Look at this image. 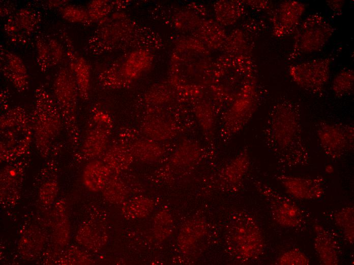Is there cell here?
Wrapping results in <instances>:
<instances>
[{
  "label": "cell",
  "mask_w": 354,
  "mask_h": 265,
  "mask_svg": "<svg viewBox=\"0 0 354 265\" xmlns=\"http://www.w3.org/2000/svg\"><path fill=\"white\" fill-rule=\"evenodd\" d=\"M334 32L333 27L321 15L312 14L300 22L296 31L290 59L317 52L327 43Z\"/></svg>",
  "instance_id": "obj_6"
},
{
  "label": "cell",
  "mask_w": 354,
  "mask_h": 265,
  "mask_svg": "<svg viewBox=\"0 0 354 265\" xmlns=\"http://www.w3.org/2000/svg\"><path fill=\"white\" fill-rule=\"evenodd\" d=\"M314 231L315 250L323 264L337 265L339 263V246L337 242L327 230L320 225H315Z\"/></svg>",
  "instance_id": "obj_17"
},
{
  "label": "cell",
  "mask_w": 354,
  "mask_h": 265,
  "mask_svg": "<svg viewBox=\"0 0 354 265\" xmlns=\"http://www.w3.org/2000/svg\"><path fill=\"white\" fill-rule=\"evenodd\" d=\"M133 158L130 148L121 144H114L105 150L103 162L112 172L117 173L127 169Z\"/></svg>",
  "instance_id": "obj_21"
},
{
  "label": "cell",
  "mask_w": 354,
  "mask_h": 265,
  "mask_svg": "<svg viewBox=\"0 0 354 265\" xmlns=\"http://www.w3.org/2000/svg\"><path fill=\"white\" fill-rule=\"evenodd\" d=\"M332 58L327 57L292 65L289 73L299 87L314 94L321 92L330 77Z\"/></svg>",
  "instance_id": "obj_8"
},
{
  "label": "cell",
  "mask_w": 354,
  "mask_h": 265,
  "mask_svg": "<svg viewBox=\"0 0 354 265\" xmlns=\"http://www.w3.org/2000/svg\"><path fill=\"white\" fill-rule=\"evenodd\" d=\"M54 98L72 145H77L79 131L77 121V85L69 67L61 68L56 74L53 84Z\"/></svg>",
  "instance_id": "obj_5"
},
{
  "label": "cell",
  "mask_w": 354,
  "mask_h": 265,
  "mask_svg": "<svg viewBox=\"0 0 354 265\" xmlns=\"http://www.w3.org/2000/svg\"><path fill=\"white\" fill-rule=\"evenodd\" d=\"M228 246L238 259L248 261L259 257L264 243L261 231L249 215L240 212L232 218L228 231Z\"/></svg>",
  "instance_id": "obj_4"
},
{
  "label": "cell",
  "mask_w": 354,
  "mask_h": 265,
  "mask_svg": "<svg viewBox=\"0 0 354 265\" xmlns=\"http://www.w3.org/2000/svg\"><path fill=\"white\" fill-rule=\"evenodd\" d=\"M59 11L64 19L71 22H84L90 18L85 10L75 5H66Z\"/></svg>",
  "instance_id": "obj_32"
},
{
  "label": "cell",
  "mask_w": 354,
  "mask_h": 265,
  "mask_svg": "<svg viewBox=\"0 0 354 265\" xmlns=\"http://www.w3.org/2000/svg\"><path fill=\"white\" fill-rule=\"evenodd\" d=\"M334 168H333L332 166H330V165L327 166V167L326 168V171L327 173H332L333 171Z\"/></svg>",
  "instance_id": "obj_36"
},
{
  "label": "cell",
  "mask_w": 354,
  "mask_h": 265,
  "mask_svg": "<svg viewBox=\"0 0 354 265\" xmlns=\"http://www.w3.org/2000/svg\"><path fill=\"white\" fill-rule=\"evenodd\" d=\"M42 246V237L39 234H25L19 243L23 255L31 257L37 255Z\"/></svg>",
  "instance_id": "obj_30"
},
{
  "label": "cell",
  "mask_w": 354,
  "mask_h": 265,
  "mask_svg": "<svg viewBox=\"0 0 354 265\" xmlns=\"http://www.w3.org/2000/svg\"><path fill=\"white\" fill-rule=\"evenodd\" d=\"M103 192L105 199L112 203L122 202L127 195V191L124 183L112 176L103 190Z\"/></svg>",
  "instance_id": "obj_28"
},
{
  "label": "cell",
  "mask_w": 354,
  "mask_h": 265,
  "mask_svg": "<svg viewBox=\"0 0 354 265\" xmlns=\"http://www.w3.org/2000/svg\"><path fill=\"white\" fill-rule=\"evenodd\" d=\"M173 220L167 209L157 213L153 220V232L156 239L163 241L168 238L173 231Z\"/></svg>",
  "instance_id": "obj_24"
},
{
  "label": "cell",
  "mask_w": 354,
  "mask_h": 265,
  "mask_svg": "<svg viewBox=\"0 0 354 265\" xmlns=\"http://www.w3.org/2000/svg\"><path fill=\"white\" fill-rule=\"evenodd\" d=\"M151 140H140L134 142L130 150L133 156L144 162H153L162 154V148Z\"/></svg>",
  "instance_id": "obj_23"
},
{
  "label": "cell",
  "mask_w": 354,
  "mask_h": 265,
  "mask_svg": "<svg viewBox=\"0 0 354 265\" xmlns=\"http://www.w3.org/2000/svg\"><path fill=\"white\" fill-rule=\"evenodd\" d=\"M301 116L298 106L288 100L276 104L270 115L266 130L268 141L282 168L305 166L309 161Z\"/></svg>",
  "instance_id": "obj_1"
},
{
  "label": "cell",
  "mask_w": 354,
  "mask_h": 265,
  "mask_svg": "<svg viewBox=\"0 0 354 265\" xmlns=\"http://www.w3.org/2000/svg\"><path fill=\"white\" fill-rule=\"evenodd\" d=\"M30 117L36 148L42 157H46L64 124L54 98L42 85L35 91L34 104Z\"/></svg>",
  "instance_id": "obj_2"
},
{
  "label": "cell",
  "mask_w": 354,
  "mask_h": 265,
  "mask_svg": "<svg viewBox=\"0 0 354 265\" xmlns=\"http://www.w3.org/2000/svg\"><path fill=\"white\" fill-rule=\"evenodd\" d=\"M66 46V55L68 59V67L75 78L79 95L82 99H86L90 88V69L83 58L74 50L72 43L66 33L63 34Z\"/></svg>",
  "instance_id": "obj_15"
},
{
  "label": "cell",
  "mask_w": 354,
  "mask_h": 265,
  "mask_svg": "<svg viewBox=\"0 0 354 265\" xmlns=\"http://www.w3.org/2000/svg\"><path fill=\"white\" fill-rule=\"evenodd\" d=\"M328 2L329 7H331V9H332L333 11H336L339 12L341 11L344 3L343 1H330Z\"/></svg>",
  "instance_id": "obj_35"
},
{
  "label": "cell",
  "mask_w": 354,
  "mask_h": 265,
  "mask_svg": "<svg viewBox=\"0 0 354 265\" xmlns=\"http://www.w3.org/2000/svg\"><path fill=\"white\" fill-rule=\"evenodd\" d=\"M143 130L151 140H161L169 137L172 129L169 124L158 119H153L145 122Z\"/></svg>",
  "instance_id": "obj_29"
},
{
  "label": "cell",
  "mask_w": 354,
  "mask_h": 265,
  "mask_svg": "<svg viewBox=\"0 0 354 265\" xmlns=\"http://www.w3.org/2000/svg\"><path fill=\"white\" fill-rule=\"evenodd\" d=\"M57 192V183L55 179H48L43 183L39 190L40 199L49 204L54 200Z\"/></svg>",
  "instance_id": "obj_33"
},
{
  "label": "cell",
  "mask_w": 354,
  "mask_h": 265,
  "mask_svg": "<svg viewBox=\"0 0 354 265\" xmlns=\"http://www.w3.org/2000/svg\"><path fill=\"white\" fill-rule=\"evenodd\" d=\"M336 224L341 229L345 239L350 244L354 240V209L349 206L342 208L334 216Z\"/></svg>",
  "instance_id": "obj_26"
},
{
  "label": "cell",
  "mask_w": 354,
  "mask_h": 265,
  "mask_svg": "<svg viewBox=\"0 0 354 265\" xmlns=\"http://www.w3.org/2000/svg\"><path fill=\"white\" fill-rule=\"evenodd\" d=\"M81 245L94 252L99 251L106 244L108 234L102 224L93 221L84 223L80 227L76 236Z\"/></svg>",
  "instance_id": "obj_18"
},
{
  "label": "cell",
  "mask_w": 354,
  "mask_h": 265,
  "mask_svg": "<svg viewBox=\"0 0 354 265\" xmlns=\"http://www.w3.org/2000/svg\"><path fill=\"white\" fill-rule=\"evenodd\" d=\"M275 263L280 265H308L310 261L305 254L299 249L294 248L280 255Z\"/></svg>",
  "instance_id": "obj_31"
},
{
  "label": "cell",
  "mask_w": 354,
  "mask_h": 265,
  "mask_svg": "<svg viewBox=\"0 0 354 265\" xmlns=\"http://www.w3.org/2000/svg\"><path fill=\"white\" fill-rule=\"evenodd\" d=\"M351 124L322 121L317 136L323 151L332 159L342 157L353 149L354 129Z\"/></svg>",
  "instance_id": "obj_7"
},
{
  "label": "cell",
  "mask_w": 354,
  "mask_h": 265,
  "mask_svg": "<svg viewBox=\"0 0 354 265\" xmlns=\"http://www.w3.org/2000/svg\"><path fill=\"white\" fill-rule=\"evenodd\" d=\"M354 76L352 69H344L339 72L332 82V90L339 97L347 96L353 92Z\"/></svg>",
  "instance_id": "obj_27"
},
{
  "label": "cell",
  "mask_w": 354,
  "mask_h": 265,
  "mask_svg": "<svg viewBox=\"0 0 354 265\" xmlns=\"http://www.w3.org/2000/svg\"><path fill=\"white\" fill-rule=\"evenodd\" d=\"M205 222L201 219H193L181 227L178 236L179 247L183 253H188L202 240L206 232Z\"/></svg>",
  "instance_id": "obj_19"
},
{
  "label": "cell",
  "mask_w": 354,
  "mask_h": 265,
  "mask_svg": "<svg viewBox=\"0 0 354 265\" xmlns=\"http://www.w3.org/2000/svg\"><path fill=\"white\" fill-rule=\"evenodd\" d=\"M256 186L269 201L272 217L277 224L287 228H295L302 224L303 215L295 202L266 184L259 183Z\"/></svg>",
  "instance_id": "obj_9"
},
{
  "label": "cell",
  "mask_w": 354,
  "mask_h": 265,
  "mask_svg": "<svg viewBox=\"0 0 354 265\" xmlns=\"http://www.w3.org/2000/svg\"><path fill=\"white\" fill-rule=\"evenodd\" d=\"M153 208L154 203L149 198L137 197L125 202L122 211L127 219L135 220L146 217Z\"/></svg>",
  "instance_id": "obj_22"
},
{
  "label": "cell",
  "mask_w": 354,
  "mask_h": 265,
  "mask_svg": "<svg viewBox=\"0 0 354 265\" xmlns=\"http://www.w3.org/2000/svg\"><path fill=\"white\" fill-rule=\"evenodd\" d=\"M94 125L88 131L82 146L87 157L94 158L104 153L107 148L110 133V122L107 116H95Z\"/></svg>",
  "instance_id": "obj_13"
},
{
  "label": "cell",
  "mask_w": 354,
  "mask_h": 265,
  "mask_svg": "<svg viewBox=\"0 0 354 265\" xmlns=\"http://www.w3.org/2000/svg\"><path fill=\"white\" fill-rule=\"evenodd\" d=\"M196 157L194 149L189 145H183L179 148L172 156V162L180 165H188Z\"/></svg>",
  "instance_id": "obj_34"
},
{
  "label": "cell",
  "mask_w": 354,
  "mask_h": 265,
  "mask_svg": "<svg viewBox=\"0 0 354 265\" xmlns=\"http://www.w3.org/2000/svg\"><path fill=\"white\" fill-rule=\"evenodd\" d=\"M1 159L12 161L24 155L33 141L31 117L21 107L10 108L0 117Z\"/></svg>",
  "instance_id": "obj_3"
},
{
  "label": "cell",
  "mask_w": 354,
  "mask_h": 265,
  "mask_svg": "<svg viewBox=\"0 0 354 265\" xmlns=\"http://www.w3.org/2000/svg\"><path fill=\"white\" fill-rule=\"evenodd\" d=\"M41 20V14L32 8H22L7 19L4 30L8 38L19 44L27 43L37 30Z\"/></svg>",
  "instance_id": "obj_10"
},
{
  "label": "cell",
  "mask_w": 354,
  "mask_h": 265,
  "mask_svg": "<svg viewBox=\"0 0 354 265\" xmlns=\"http://www.w3.org/2000/svg\"><path fill=\"white\" fill-rule=\"evenodd\" d=\"M111 173L103 161L94 160L84 167L83 181L85 186L92 192L103 191L112 176Z\"/></svg>",
  "instance_id": "obj_20"
},
{
  "label": "cell",
  "mask_w": 354,
  "mask_h": 265,
  "mask_svg": "<svg viewBox=\"0 0 354 265\" xmlns=\"http://www.w3.org/2000/svg\"><path fill=\"white\" fill-rule=\"evenodd\" d=\"M249 166V158L246 151L242 152L226 168L225 175L231 183L240 182Z\"/></svg>",
  "instance_id": "obj_25"
},
{
  "label": "cell",
  "mask_w": 354,
  "mask_h": 265,
  "mask_svg": "<svg viewBox=\"0 0 354 265\" xmlns=\"http://www.w3.org/2000/svg\"><path fill=\"white\" fill-rule=\"evenodd\" d=\"M1 71L20 92L28 89L29 76L22 59L15 54L1 47Z\"/></svg>",
  "instance_id": "obj_14"
},
{
  "label": "cell",
  "mask_w": 354,
  "mask_h": 265,
  "mask_svg": "<svg viewBox=\"0 0 354 265\" xmlns=\"http://www.w3.org/2000/svg\"><path fill=\"white\" fill-rule=\"evenodd\" d=\"M36 45L37 63L42 72L57 65L62 60L64 49L55 39L39 34L36 38Z\"/></svg>",
  "instance_id": "obj_16"
},
{
  "label": "cell",
  "mask_w": 354,
  "mask_h": 265,
  "mask_svg": "<svg viewBox=\"0 0 354 265\" xmlns=\"http://www.w3.org/2000/svg\"><path fill=\"white\" fill-rule=\"evenodd\" d=\"M305 5L302 2L286 1L277 8L274 17L275 34L284 37L294 33L301 22L305 11Z\"/></svg>",
  "instance_id": "obj_12"
},
{
  "label": "cell",
  "mask_w": 354,
  "mask_h": 265,
  "mask_svg": "<svg viewBox=\"0 0 354 265\" xmlns=\"http://www.w3.org/2000/svg\"><path fill=\"white\" fill-rule=\"evenodd\" d=\"M277 178L286 192L297 199H317L321 198L324 193L323 179L320 177L281 175Z\"/></svg>",
  "instance_id": "obj_11"
}]
</instances>
